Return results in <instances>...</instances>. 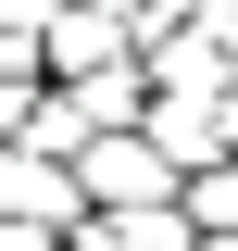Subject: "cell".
I'll return each instance as SVG.
<instances>
[{
  "label": "cell",
  "mask_w": 238,
  "mask_h": 251,
  "mask_svg": "<svg viewBox=\"0 0 238 251\" xmlns=\"http://www.w3.org/2000/svg\"><path fill=\"white\" fill-rule=\"evenodd\" d=\"M0 214H38V226H75L88 201H75V163L25 151V138H0Z\"/></svg>",
  "instance_id": "4"
},
{
  "label": "cell",
  "mask_w": 238,
  "mask_h": 251,
  "mask_svg": "<svg viewBox=\"0 0 238 251\" xmlns=\"http://www.w3.org/2000/svg\"><path fill=\"white\" fill-rule=\"evenodd\" d=\"M138 126H150V151L176 163V176H201V163L238 151V100H226V88H150Z\"/></svg>",
  "instance_id": "2"
},
{
  "label": "cell",
  "mask_w": 238,
  "mask_h": 251,
  "mask_svg": "<svg viewBox=\"0 0 238 251\" xmlns=\"http://www.w3.org/2000/svg\"><path fill=\"white\" fill-rule=\"evenodd\" d=\"M226 100H238V75H226Z\"/></svg>",
  "instance_id": "9"
},
{
  "label": "cell",
  "mask_w": 238,
  "mask_h": 251,
  "mask_svg": "<svg viewBox=\"0 0 238 251\" xmlns=\"http://www.w3.org/2000/svg\"><path fill=\"white\" fill-rule=\"evenodd\" d=\"M201 251H238V226H226V239H201Z\"/></svg>",
  "instance_id": "8"
},
{
  "label": "cell",
  "mask_w": 238,
  "mask_h": 251,
  "mask_svg": "<svg viewBox=\"0 0 238 251\" xmlns=\"http://www.w3.org/2000/svg\"><path fill=\"white\" fill-rule=\"evenodd\" d=\"M50 13L63 0H0V38H50Z\"/></svg>",
  "instance_id": "6"
},
{
  "label": "cell",
  "mask_w": 238,
  "mask_h": 251,
  "mask_svg": "<svg viewBox=\"0 0 238 251\" xmlns=\"http://www.w3.org/2000/svg\"><path fill=\"white\" fill-rule=\"evenodd\" d=\"M75 201L88 214H125V201H176V163L150 151V126H100L75 151Z\"/></svg>",
  "instance_id": "1"
},
{
  "label": "cell",
  "mask_w": 238,
  "mask_h": 251,
  "mask_svg": "<svg viewBox=\"0 0 238 251\" xmlns=\"http://www.w3.org/2000/svg\"><path fill=\"white\" fill-rule=\"evenodd\" d=\"M63 251H201V226H188V201H125V214H75Z\"/></svg>",
  "instance_id": "3"
},
{
  "label": "cell",
  "mask_w": 238,
  "mask_h": 251,
  "mask_svg": "<svg viewBox=\"0 0 238 251\" xmlns=\"http://www.w3.org/2000/svg\"><path fill=\"white\" fill-rule=\"evenodd\" d=\"M0 251H63V226H38V214H0Z\"/></svg>",
  "instance_id": "7"
},
{
  "label": "cell",
  "mask_w": 238,
  "mask_h": 251,
  "mask_svg": "<svg viewBox=\"0 0 238 251\" xmlns=\"http://www.w3.org/2000/svg\"><path fill=\"white\" fill-rule=\"evenodd\" d=\"M38 38H0V138H25V100H38Z\"/></svg>",
  "instance_id": "5"
}]
</instances>
